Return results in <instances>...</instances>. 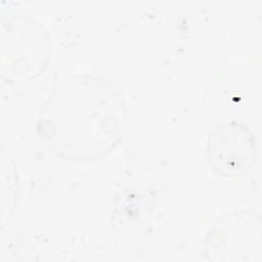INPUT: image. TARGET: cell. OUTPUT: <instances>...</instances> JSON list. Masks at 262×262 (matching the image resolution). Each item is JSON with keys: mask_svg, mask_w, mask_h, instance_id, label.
Instances as JSON below:
<instances>
[{"mask_svg": "<svg viewBox=\"0 0 262 262\" xmlns=\"http://www.w3.org/2000/svg\"><path fill=\"white\" fill-rule=\"evenodd\" d=\"M123 105L116 91L94 77L72 78L44 105L39 132L47 146L70 159L104 155L120 139Z\"/></svg>", "mask_w": 262, "mask_h": 262, "instance_id": "obj_1", "label": "cell"}, {"mask_svg": "<svg viewBox=\"0 0 262 262\" xmlns=\"http://www.w3.org/2000/svg\"><path fill=\"white\" fill-rule=\"evenodd\" d=\"M252 134L236 124L225 125L215 130L209 143V157L215 169L227 175L247 171L255 157V141Z\"/></svg>", "mask_w": 262, "mask_h": 262, "instance_id": "obj_2", "label": "cell"}]
</instances>
